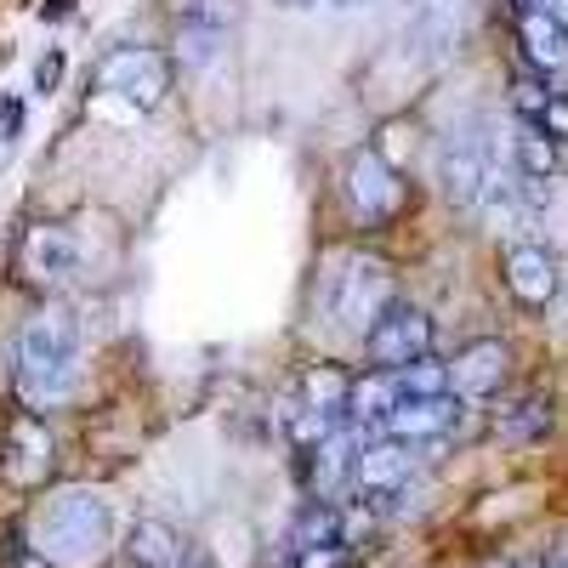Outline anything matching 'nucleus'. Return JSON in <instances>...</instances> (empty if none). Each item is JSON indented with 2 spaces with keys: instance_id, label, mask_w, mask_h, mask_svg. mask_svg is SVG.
<instances>
[{
  "instance_id": "obj_1",
  "label": "nucleus",
  "mask_w": 568,
  "mask_h": 568,
  "mask_svg": "<svg viewBox=\"0 0 568 568\" xmlns=\"http://www.w3.org/2000/svg\"><path fill=\"white\" fill-rule=\"evenodd\" d=\"M80 382V324L63 307H40L18 329V393L23 404L45 409L63 404Z\"/></svg>"
},
{
  "instance_id": "obj_2",
  "label": "nucleus",
  "mask_w": 568,
  "mask_h": 568,
  "mask_svg": "<svg viewBox=\"0 0 568 568\" xmlns=\"http://www.w3.org/2000/svg\"><path fill=\"white\" fill-rule=\"evenodd\" d=\"M34 535H40L34 551L45 562H91L109 540V500L98 489H63L40 506Z\"/></svg>"
},
{
  "instance_id": "obj_3",
  "label": "nucleus",
  "mask_w": 568,
  "mask_h": 568,
  "mask_svg": "<svg viewBox=\"0 0 568 568\" xmlns=\"http://www.w3.org/2000/svg\"><path fill=\"white\" fill-rule=\"evenodd\" d=\"M324 302H329V318H336L342 329L369 336V324L398 302V278H393V267L382 256H347L342 273H329Z\"/></svg>"
},
{
  "instance_id": "obj_4",
  "label": "nucleus",
  "mask_w": 568,
  "mask_h": 568,
  "mask_svg": "<svg viewBox=\"0 0 568 568\" xmlns=\"http://www.w3.org/2000/svg\"><path fill=\"white\" fill-rule=\"evenodd\" d=\"M171 80H176V63L165 52H154V45H114V52L98 63V85L109 91V98L142 109V114L165 103Z\"/></svg>"
},
{
  "instance_id": "obj_5",
  "label": "nucleus",
  "mask_w": 568,
  "mask_h": 568,
  "mask_svg": "<svg viewBox=\"0 0 568 568\" xmlns=\"http://www.w3.org/2000/svg\"><path fill=\"white\" fill-rule=\"evenodd\" d=\"M240 23V0H176V58L182 69H211Z\"/></svg>"
},
{
  "instance_id": "obj_6",
  "label": "nucleus",
  "mask_w": 568,
  "mask_h": 568,
  "mask_svg": "<svg viewBox=\"0 0 568 568\" xmlns=\"http://www.w3.org/2000/svg\"><path fill=\"white\" fill-rule=\"evenodd\" d=\"M495 176H500V165H495V154H489V142L471 136V131H449L444 154H438V187H444V200L460 205V211H478L484 187H489Z\"/></svg>"
},
{
  "instance_id": "obj_7",
  "label": "nucleus",
  "mask_w": 568,
  "mask_h": 568,
  "mask_svg": "<svg viewBox=\"0 0 568 568\" xmlns=\"http://www.w3.org/2000/svg\"><path fill=\"white\" fill-rule=\"evenodd\" d=\"M342 194H347L353 216L375 227V222H387V216L404 205V182H398V171L375 154V149H353V154L342 160Z\"/></svg>"
},
{
  "instance_id": "obj_8",
  "label": "nucleus",
  "mask_w": 568,
  "mask_h": 568,
  "mask_svg": "<svg viewBox=\"0 0 568 568\" xmlns=\"http://www.w3.org/2000/svg\"><path fill=\"white\" fill-rule=\"evenodd\" d=\"M364 353L375 358V369L393 375V369H404V364H415V358L433 353V318H426L420 307H409V302H393L382 318L369 324Z\"/></svg>"
},
{
  "instance_id": "obj_9",
  "label": "nucleus",
  "mask_w": 568,
  "mask_h": 568,
  "mask_svg": "<svg viewBox=\"0 0 568 568\" xmlns=\"http://www.w3.org/2000/svg\"><path fill=\"white\" fill-rule=\"evenodd\" d=\"M18 273L40 291H52V284H69L80 273V240L63 227V222H34L23 240H18Z\"/></svg>"
},
{
  "instance_id": "obj_10",
  "label": "nucleus",
  "mask_w": 568,
  "mask_h": 568,
  "mask_svg": "<svg viewBox=\"0 0 568 568\" xmlns=\"http://www.w3.org/2000/svg\"><path fill=\"white\" fill-rule=\"evenodd\" d=\"M455 40H460V0H409L404 29H398V52L409 63L449 58Z\"/></svg>"
},
{
  "instance_id": "obj_11",
  "label": "nucleus",
  "mask_w": 568,
  "mask_h": 568,
  "mask_svg": "<svg viewBox=\"0 0 568 568\" xmlns=\"http://www.w3.org/2000/svg\"><path fill=\"white\" fill-rule=\"evenodd\" d=\"M415 466L420 460H415L409 444H364L358 460H353V484H358L364 500H393V495L409 489Z\"/></svg>"
},
{
  "instance_id": "obj_12",
  "label": "nucleus",
  "mask_w": 568,
  "mask_h": 568,
  "mask_svg": "<svg viewBox=\"0 0 568 568\" xmlns=\"http://www.w3.org/2000/svg\"><path fill=\"white\" fill-rule=\"evenodd\" d=\"M506 291L524 302V307H546V302H557V291H562V267H557V256H551L546 245H535V240L511 245V251H506Z\"/></svg>"
},
{
  "instance_id": "obj_13",
  "label": "nucleus",
  "mask_w": 568,
  "mask_h": 568,
  "mask_svg": "<svg viewBox=\"0 0 568 568\" xmlns=\"http://www.w3.org/2000/svg\"><path fill=\"white\" fill-rule=\"evenodd\" d=\"M0 471L18 484V489H34L45 484V471H52V433H45V420L34 415H18L7 426V449H0Z\"/></svg>"
},
{
  "instance_id": "obj_14",
  "label": "nucleus",
  "mask_w": 568,
  "mask_h": 568,
  "mask_svg": "<svg viewBox=\"0 0 568 568\" xmlns=\"http://www.w3.org/2000/svg\"><path fill=\"white\" fill-rule=\"evenodd\" d=\"M455 420V398H398L387 415H382V433L387 444H426V438H444Z\"/></svg>"
},
{
  "instance_id": "obj_15",
  "label": "nucleus",
  "mask_w": 568,
  "mask_h": 568,
  "mask_svg": "<svg viewBox=\"0 0 568 568\" xmlns=\"http://www.w3.org/2000/svg\"><path fill=\"white\" fill-rule=\"evenodd\" d=\"M358 449H364V433L358 426H336L324 444H313L307 455V484H313V495L318 500H329L336 489H347L353 484V460H358Z\"/></svg>"
},
{
  "instance_id": "obj_16",
  "label": "nucleus",
  "mask_w": 568,
  "mask_h": 568,
  "mask_svg": "<svg viewBox=\"0 0 568 568\" xmlns=\"http://www.w3.org/2000/svg\"><path fill=\"white\" fill-rule=\"evenodd\" d=\"M506 364H511L506 342H471V347H460L455 364H449V393H460V398H489V393L506 382Z\"/></svg>"
},
{
  "instance_id": "obj_17",
  "label": "nucleus",
  "mask_w": 568,
  "mask_h": 568,
  "mask_svg": "<svg viewBox=\"0 0 568 568\" xmlns=\"http://www.w3.org/2000/svg\"><path fill=\"white\" fill-rule=\"evenodd\" d=\"M517 40H524V52H529V63H535L540 74H557V69H568V23L546 18L540 7L517 18Z\"/></svg>"
},
{
  "instance_id": "obj_18",
  "label": "nucleus",
  "mask_w": 568,
  "mask_h": 568,
  "mask_svg": "<svg viewBox=\"0 0 568 568\" xmlns=\"http://www.w3.org/2000/svg\"><path fill=\"white\" fill-rule=\"evenodd\" d=\"M187 557V540L171 529V524H160V517H142V524L131 529V562L136 568H182Z\"/></svg>"
},
{
  "instance_id": "obj_19",
  "label": "nucleus",
  "mask_w": 568,
  "mask_h": 568,
  "mask_svg": "<svg viewBox=\"0 0 568 568\" xmlns=\"http://www.w3.org/2000/svg\"><path fill=\"white\" fill-rule=\"evenodd\" d=\"M398 404V382L387 369H369V375H358V382L347 387V409H342V420L347 426H382V415Z\"/></svg>"
},
{
  "instance_id": "obj_20",
  "label": "nucleus",
  "mask_w": 568,
  "mask_h": 568,
  "mask_svg": "<svg viewBox=\"0 0 568 568\" xmlns=\"http://www.w3.org/2000/svg\"><path fill=\"white\" fill-rule=\"evenodd\" d=\"M393 382H398V398H449V364L426 353V358L393 369Z\"/></svg>"
},
{
  "instance_id": "obj_21",
  "label": "nucleus",
  "mask_w": 568,
  "mask_h": 568,
  "mask_svg": "<svg viewBox=\"0 0 568 568\" xmlns=\"http://www.w3.org/2000/svg\"><path fill=\"white\" fill-rule=\"evenodd\" d=\"M347 387H353V375H342L336 364H318V369L302 375V398L318 415H342L347 409Z\"/></svg>"
},
{
  "instance_id": "obj_22",
  "label": "nucleus",
  "mask_w": 568,
  "mask_h": 568,
  "mask_svg": "<svg viewBox=\"0 0 568 568\" xmlns=\"http://www.w3.org/2000/svg\"><path fill=\"white\" fill-rule=\"evenodd\" d=\"M511 149H517V176H524V182H546L557 171V142L540 125H529V120H524V131H517Z\"/></svg>"
},
{
  "instance_id": "obj_23",
  "label": "nucleus",
  "mask_w": 568,
  "mask_h": 568,
  "mask_svg": "<svg viewBox=\"0 0 568 568\" xmlns=\"http://www.w3.org/2000/svg\"><path fill=\"white\" fill-rule=\"evenodd\" d=\"M291 546H296V551H313V546H342V511H336V506H324V500H313V506L296 517Z\"/></svg>"
},
{
  "instance_id": "obj_24",
  "label": "nucleus",
  "mask_w": 568,
  "mask_h": 568,
  "mask_svg": "<svg viewBox=\"0 0 568 568\" xmlns=\"http://www.w3.org/2000/svg\"><path fill=\"white\" fill-rule=\"evenodd\" d=\"M551 426V404H540V398H524L511 415H500V438H511V444H524V438H535V433H546Z\"/></svg>"
},
{
  "instance_id": "obj_25",
  "label": "nucleus",
  "mask_w": 568,
  "mask_h": 568,
  "mask_svg": "<svg viewBox=\"0 0 568 568\" xmlns=\"http://www.w3.org/2000/svg\"><path fill=\"white\" fill-rule=\"evenodd\" d=\"M18 136H23V98L18 91H0V165H12Z\"/></svg>"
},
{
  "instance_id": "obj_26",
  "label": "nucleus",
  "mask_w": 568,
  "mask_h": 568,
  "mask_svg": "<svg viewBox=\"0 0 568 568\" xmlns=\"http://www.w3.org/2000/svg\"><path fill=\"white\" fill-rule=\"evenodd\" d=\"M546 98H551V91H546V80H540V74H517V80H511V109H517V114H524L529 125L540 120V109H546Z\"/></svg>"
},
{
  "instance_id": "obj_27",
  "label": "nucleus",
  "mask_w": 568,
  "mask_h": 568,
  "mask_svg": "<svg viewBox=\"0 0 568 568\" xmlns=\"http://www.w3.org/2000/svg\"><path fill=\"white\" fill-rule=\"evenodd\" d=\"M336 426H347L342 415H318V409H302L296 415V444L302 449H313V444H324L329 433H336Z\"/></svg>"
},
{
  "instance_id": "obj_28",
  "label": "nucleus",
  "mask_w": 568,
  "mask_h": 568,
  "mask_svg": "<svg viewBox=\"0 0 568 568\" xmlns=\"http://www.w3.org/2000/svg\"><path fill=\"white\" fill-rule=\"evenodd\" d=\"M551 142H568V91H551L546 98V109H540V120H535Z\"/></svg>"
},
{
  "instance_id": "obj_29",
  "label": "nucleus",
  "mask_w": 568,
  "mask_h": 568,
  "mask_svg": "<svg viewBox=\"0 0 568 568\" xmlns=\"http://www.w3.org/2000/svg\"><path fill=\"white\" fill-rule=\"evenodd\" d=\"M296 568H347V546H313V551H296Z\"/></svg>"
},
{
  "instance_id": "obj_30",
  "label": "nucleus",
  "mask_w": 568,
  "mask_h": 568,
  "mask_svg": "<svg viewBox=\"0 0 568 568\" xmlns=\"http://www.w3.org/2000/svg\"><path fill=\"white\" fill-rule=\"evenodd\" d=\"M0 568H58V562H45L34 546H23V540H7V551H0Z\"/></svg>"
},
{
  "instance_id": "obj_31",
  "label": "nucleus",
  "mask_w": 568,
  "mask_h": 568,
  "mask_svg": "<svg viewBox=\"0 0 568 568\" xmlns=\"http://www.w3.org/2000/svg\"><path fill=\"white\" fill-rule=\"evenodd\" d=\"M58 80H63V52H45L34 63V91H58Z\"/></svg>"
},
{
  "instance_id": "obj_32",
  "label": "nucleus",
  "mask_w": 568,
  "mask_h": 568,
  "mask_svg": "<svg viewBox=\"0 0 568 568\" xmlns=\"http://www.w3.org/2000/svg\"><path fill=\"white\" fill-rule=\"evenodd\" d=\"M535 7H540L546 18H557V23H568V0H535Z\"/></svg>"
},
{
  "instance_id": "obj_33",
  "label": "nucleus",
  "mask_w": 568,
  "mask_h": 568,
  "mask_svg": "<svg viewBox=\"0 0 568 568\" xmlns=\"http://www.w3.org/2000/svg\"><path fill=\"white\" fill-rule=\"evenodd\" d=\"M324 7H336V12H353V7H369V0H324Z\"/></svg>"
},
{
  "instance_id": "obj_34",
  "label": "nucleus",
  "mask_w": 568,
  "mask_h": 568,
  "mask_svg": "<svg viewBox=\"0 0 568 568\" xmlns=\"http://www.w3.org/2000/svg\"><path fill=\"white\" fill-rule=\"evenodd\" d=\"M511 12H517V18H524V12H535V0H511Z\"/></svg>"
},
{
  "instance_id": "obj_35",
  "label": "nucleus",
  "mask_w": 568,
  "mask_h": 568,
  "mask_svg": "<svg viewBox=\"0 0 568 568\" xmlns=\"http://www.w3.org/2000/svg\"><path fill=\"white\" fill-rule=\"evenodd\" d=\"M484 568H540V562H484Z\"/></svg>"
},
{
  "instance_id": "obj_36",
  "label": "nucleus",
  "mask_w": 568,
  "mask_h": 568,
  "mask_svg": "<svg viewBox=\"0 0 568 568\" xmlns=\"http://www.w3.org/2000/svg\"><path fill=\"white\" fill-rule=\"evenodd\" d=\"M182 568H211V557H187Z\"/></svg>"
},
{
  "instance_id": "obj_37",
  "label": "nucleus",
  "mask_w": 568,
  "mask_h": 568,
  "mask_svg": "<svg viewBox=\"0 0 568 568\" xmlns=\"http://www.w3.org/2000/svg\"><path fill=\"white\" fill-rule=\"evenodd\" d=\"M557 568H568V557H562V562H557Z\"/></svg>"
},
{
  "instance_id": "obj_38",
  "label": "nucleus",
  "mask_w": 568,
  "mask_h": 568,
  "mask_svg": "<svg viewBox=\"0 0 568 568\" xmlns=\"http://www.w3.org/2000/svg\"><path fill=\"white\" fill-rule=\"evenodd\" d=\"M562 278H568V273H562Z\"/></svg>"
}]
</instances>
